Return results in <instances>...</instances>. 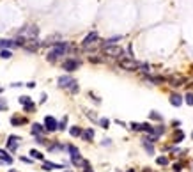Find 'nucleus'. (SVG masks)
<instances>
[{"instance_id": "nucleus-15", "label": "nucleus", "mask_w": 193, "mask_h": 172, "mask_svg": "<svg viewBox=\"0 0 193 172\" xmlns=\"http://www.w3.org/2000/svg\"><path fill=\"white\" fill-rule=\"evenodd\" d=\"M43 131H44V126L37 124V122H34V124H32V133H34V135H41Z\"/></svg>"}, {"instance_id": "nucleus-36", "label": "nucleus", "mask_w": 193, "mask_h": 172, "mask_svg": "<svg viewBox=\"0 0 193 172\" xmlns=\"http://www.w3.org/2000/svg\"><path fill=\"white\" fill-rule=\"evenodd\" d=\"M89 60H90V62H101L99 57H89Z\"/></svg>"}, {"instance_id": "nucleus-34", "label": "nucleus", "mask_w": 193, "mask_h": 172, "mask_svg": "<svg viewBox=\"0 0 193 172\" xmlns=\"http://www.w3.org/2000/svg\"><path fill=\"white\" fill-rule=\"evenodd\" d=\"M129 126H131V129H135V131H140V124L138 122H131Z\"/></svg>"}, {"instance_id": "nucleus-5", "label": "nucleus", "mask_w": 193, "mask_h": 172, "mask_svg": "<svg viewBox=\"0 0 193 172\" xmlns=\"http://www.w3.org/2000/svg\"><path fill=\"white\" fill-rule=\"evenodd\" d=\"M98 39H99V34L94 30V32H89L85 37H83V41H82V44L85 46V48H89V46H92V44L98 43Z\"/></svg>"}, {"instance_id": "nucleus-1", "label": "nucleus", "mask_w": 193, "mask_h": 172, "mask_svg": "<svg viewBox=\"0 0 193 172\" xmlns=\"http://www.w3.org/2000/svg\"><path fill=\"white\" fill-rule=\"evenodd\" d=\"M67 50H69V44L64 43V41H57V43H53V48L48 51L46 59H48L50 62H55V60H58L62 55H66Z\"/></svg>"}, {"instance_id": "nucleus-41", "label": "nucleus", "mask_w": 193, "mask_h": 172, "mask_svg": "<svg viewBox=\"0 0 193 172\" xmlns=\"http://www.w3.org/2000/svg\"><path fill=\"white\" fill-rule=\"evenodd\" d=\"M9 172H16V170H9Z\"/></svg>"}, {"instance_id": "nucleus-32", "label": "nucleus", "mask_w": 193, "mask_h": 172, "mask_svg": "<svg viewBox=\"0 0 193 172\" xmlns=\"http://www.w3.org/2000/svg\"><path fill=\"white\" fill-rule=\"evenodd\" d=\"M0 110H7V101L0 98Z\"/></svg>"}, {"instance_id": "nucleus-11", "label": "nucleus", "mask_w": 193, "mask_h": 172, "mask_svg": "<svg viewBox=\"0 0 193 172\" xmlns=\"http://www.w3.org/2000/svg\"><path fill=\"white\" fill-rule=\"evenodd\" d=\"M43 169L44 170H55V169H64V165H57L53 162H44L43 160Z\"/></svg>"}, {"instance_id": "nucleus-22", "label": "nucleus", "mask_w": 193, "mask_h": 172, "mask_svg": "<svg viewBox=\"0 0 193 172\" xmlns=\"http://www.w3.org/2000/svg\"><path fill=\"white\" fill-rule=\"evenodd\" d=\"M69 133H71L73 137H80V135H82V129H80L78 126H73V128L69 129Z\"/></svg>"}, {"instance_id": "nucleus-9", "label": "nucleus", "mask_w": 193, "mask_h": 172, "mask_svg": "<svg viewBox=\"0 0 193 172\" xmlns=\"http://www.w3.org/2000/svg\"><path fill=\"white\" fill-rule=\"evenodd\" d=\"M57 128H58V122L55 121V117H51V115L44 117V129L46 131H55Z\"/></svg>"}, {"instance_id": "nucleus-14", "label": "nucleus", "mask_w": 193, "mask_h": 172, "mask_svg": "<svg viewBox=\"0 0 193 172\" xmlns=\"http://www.w3.org/2000/svg\"><path fill=\"white\" fill-rule=\"evenodd\" d=\"M145 80H147V82H151V84H163V82H165L163 76H151V75H147V76H145Z\"/></svg>"}, {"instance_id": "nucleus-29", "label": "nucleus", "mask_w": 193, "mask_h": 172, "mask_svg": "<svg viewBox=\"0 0 193 172\" xmlns=\"http://www.w3.org/2000/svg\"><path fill=\"white\" fill-rule=\"evenodd\" d=\"M23 107H25V112H32V110H34V108H36V105H34V103H32V101H30L29 105H23Z\"/></svg>"}, {"instance_id": "nucleus-24", "label": "nucleus", "mask_w": 193, "mask_h": 172, "mask_svg": "<svg viewBox=\"0 0 193 172\" xmlns=\"http://www.w3.org/2000/svg\"><path fill=\"white\" fill-rule=\"evenodd\" d=\"M143 147H145V149H147V153H149V154H154V147H152V145H151L149 142H147V140H143Z\"/></svg>"}, {"instance_id": "nucleus-20", "label": "nucleus", "mask_w": 193, "mask_h": 172, "mask_svg": "<svg viewBox=\"0 0 193 172\" xmlns=\"http://www.w3.org/2000/svg\"><path fill=\"white\" fill-rule=\"evenodd\" d=\"M30 156L34 158V160H44V156L39 153V151H36V149H30Z\"/></svg>"}, {"instance_id": "nucleus-17", "label": "nucleus", "mask_w": 193, "mask_h": 172, "mask_svg": "<svg viewBox=\"0 0 193 172\" xmlns=\"http://www.w3.org/2000/svg\"><path fill=\"white\" fill-rule=\"evenodd\" d=\"M0 162H6V163H13V156H9L7 153H6V151H2V153H0Z\"/></svg>"}, {"instance_id": "nucleus-2", "label": "nucleus", "mask_w": 193, "mask_h": 172, "mask_svg": "<svg viewBox=\"0 0 193 172\" xmlns=\"http://www.w3.org/2000/svg\"><path fill=\"white\" fill-rule=\"evenodd\" d=\"M103 53L108 55V57H114V59H122L124 57V50L117 44H108V46H103Z\"/></svg>"}, {"instance_id": "nucleus-27", "label": "nucleus", "mask_w": 193, "mask_h": 172, "mask_svg": "<svg viewBox=\"0 0 193 172\" xmlns=\"http://www.w3.org/2000/svg\"><path fill=\"white\" fill-rule=\"evenodd\" d=\"M30 101L32 100H30L29 96H22V98H20V103H22V105H29Z\"/></svg>"}, {"instance_id": "nucleus-26", "label": "nucleus", "mask_w": 193, "mask_h": 172, "mask_svg": "<svg viewBox=\"0 0 193 172\" xmlns=\"http://www.w3.org/2000/svg\"><path fill=\"white\" fill-rule=\"evenodd\" d=\"M25 43H27V39H25V37H16V39H14V44H16V46H23Z\"/></svg>"}, {"instance_id": "nucleus-42", "label": "nucleus", "mask_w": 193, "mask_h": 172, "mask_svg": "<svg viewBox=\"0 0 193 172\" xmlns=\"http://www.w3.org/2000/svg\"><path fill=\"white\" fill-rule=\"evenodd\" d=\"M67 172H71V170H67Z\"/></svg>"}, {"instance_id": "nucleus-7", "label": "nucleus", "mask_w": 193, "mask_h": 172, "mask_svg": "<svg viewBox=\"0 0 193 172\" xmlns=\"http://www.w3.org/2000/svg\"><path fill=\"white\" fill-rule=\"evenodd\" d=\"M76 80L73 78V76H69V75H64V76H58V80H57V84H58V87H62V89H69V87L74 84Z\"/></svg>"}, {"instance_id": "nucleus-18", "label": "nucleus", "mask_w": 193, "mask_h": 172, "mask_svg": "<svg viewBox=\"0 0 193 172\" xmlns=\"http://www.w3.org/2000/svg\"><path fill=\"white\" fill-rule=\"evenodd\" d=\"M11 57H13V51L9 48H2L0 50V59H11Z\"/></svg>"}, {"instance_id": "nucleus-40", "label": "nucleus", "mask_w": 193, "mask_h": 172, "mask_svg": "<svg viewBox=\"0 0 193 172\" xmlns=\"http://www.w3.org/2000/svg\"><path fill=\"white\" fill-rule=\"evenodd\" d=\"M128 172H135V170H133V169H129V170H128Z\"/></svg>"}, {"instance_id": "nucleus-6", "label": "nucleus", "mask_w": 193, "mask_h": 172, "mask_svg": "<svg viewBox=\"0 0 193 172\" xmlns=\"http://www.w3.org/2000/svg\"><path fill=\"white\" fill-rule=\"evenodd\" d=\"M80 68V62L78 60H74V59H67V60H64L62 62V69L67 73H71V71H76Z\"/></svg>"}, {"instance_id": "nucleus-39", "label": "nucleus", "mask_w": 193, "mask_h": 172, "mask_svg": "<svg viewBox=\"0 0 193 172\" xmlns=\"http://www.w3.org/2000/svg\"><path fill=\"white\" fill-rule=\"evenodd\" d=\"M27 87H29V89H34V87H36V82H29V84H27Z\"/></svg>"}, {"instance_id": "nucleus-23", "label": "nucleus", "mask_w": 193, "mask_h": 172, "mask_svg": "<svg viewBox=\"0 0 193 172\" xmlns=\"http://www.w3.org/2000/svg\"><path fill=\"white\" fill-rule=\"evenodd\" d=\"M29 34H30V37H37V34H39V29L37 27H29Z\"/></svg>"}, {"instance_id": "nucleus-12", "label": "nucleus", "mask_w": 193, "mask_h": 172, "mask_svg": "<svg viewBox=\"0 0 193 172\" xmlns=\"http://www.w3.org/2000/svg\"><path fill=\"white\" fill-rule=\"evenodd\" d=\"M170 105H174V107H181V105H183V96L172 94L170 96Z\"/></svg>"}, {"instance_id": "nucleus-4", "label": "nucleus", "mask_w": 193, "mask_h": 172, "mask_svg": "<svg viewBox=\"0 0 193 172\" xmlns=\"http://www.w3.org/2000/svg\"><path fill=\"white\" fill-rule=\"evenodd\" d=\"M67 151L71 153V162H73L74 165H85V163H87V162H83V160H82V156H80V151L76 149L74 145H67Z\"/></svg>"}, {"instance_id": "nucleus-38", "label": "nucleus", "mask_w": 193, "mask_h": 172, "mask_svg": "<svg viewBox=\"0 0 193 172\" xmlns=\"http://www.w3.org/2000/svg\"><path fill=\"white\" fill-rule=\"evenodd\" d=\"M22 162H25V163H32V158H25V156H23Z\"/></svg>"}, {"instance_id": "nucleus-30", "label": "nucleus", "mask_w": 193, "mask_h": 172, "mask_svg": "<svg viewBox=\"0 0 193 172\" xmlns=\"http://www.w3.org/2000/svg\"><path fill=\"white\" fill-rule=\"evenodd\" d=\"M156 162H158V165H167V163H168V160H167L165 156H159Z\"/></svg>"}, {"instance_id": "nucleus-37", "label": "nucleus", "mask_w": 193, "mask_h": 172, "mask_svg": "<svg viewBox=\"0 0 193 172\" xmlns=\"http://www.w3.org/2000/svg\"><path fill=\"white\" fill-rule=\"evenodd\" d=\"M151 119H161V117H159V114H156V112H152V114H151Z\"/></svg>"}, {"instance_id": "nucleus-19", "label": "nucleus", "mask_w": 193, "mask_h": 172, "mask_svg": "<svg viewBox=\"0 0 193 172\" xmlns=\"http://www.w3.org/2000/svg\"><path fill=\"white\" fill-rule=\"evenodd\" d=\"M122 37L121 36H115V37H110V39H107L105 43H103V46H108V44H115L117 41H121Z\"/></svg>"}, {"instance_id": "nucleus-31", "label": "nucleus", "mask_w": 193, "mask_h": 172, "mask_svg": "<svg viewBox=\"0 0 193 172\" xmlns=\"http://www.w3.org/2000/svg\"><path fill=\"white\" fill-rule=\"evenodd\" d=\"M66 124H67V117H64L62 121L58 122V129H66Z\"/></svg>"}, {"instance_id": "nucleus-25", "label": "nucleus", "mask_w": 193, "mask_h": 172, "mask_svg": "<svg viewBox=\"0 0 193 172\" xmlns=\"http://www.w3.org/2000/svg\"><path fill=\"white\" fill-rule=\"evenodd\" d=\"M11 122H13L14 126H18V124H23V122H25V119H23V117H13V119H11Z\"/></svg>"}, {"instance_id": "nucleus-16", "label": "nucleus", "mask_w": 193, "mask_h": 172, "mask_svg": "<svg viewBox=\"0 0 193 172\" xmlns=\"http://www.w3.org/2000/svg\"><path fill=\"white\" fill-rule=\"evenodd\" d=\"M82 137H83V140L90 142V140L94 138V131L92 129H85V131H82Z\"/></svg>"}, {"instance_id": "nucleus-21", "label": "nucleus", "mask_w": 193, "mask_h": 172, "mask_svg": "<svg viewBox=\"0 0 193 172\" xmlns=\"http://www.w3.org/2000/svg\"><path fill=\"white\" fill-rule=\"evenodd\" d=\"M183 101H184L186 105H190V107H193V94L191 92H188L184 96V98H183Z\"/></svg>"}, {"instance_id": "nucleus-13", "label": "nucleus", "mask_w": 193, "mask_h": 172, "mask_svg": "<svg viewBox=\"0 0 193 172\" xmlns=\"http://www.w3.org/2000/svg\"><path fill=\"white\" fill-rule=\"evenodd\" d=\"M13 46H16L14 39H2V41H0V50H2V48H13Z\"/></svg>"}, {"instance_id": "nucleus-8", "label": "nucleus", "mask_w": 193, "mask_h": 172, "mask_svg": "<svg viewBox=\"0 0 193 172\" xmlns=\"http://www.w3.org/2000/svg\"><path fill=\"white\" fill-rule=\"evenodd\" d=\"M167 82H168L172 87H181V85L186 84V76H183V75H174L170 78H167Z\"/></svg>"}, {"instance_id": "nucleus-33", "label": "nucleus", "mask_w": 193, "mask_h": 172, "mask_svg": "<svg viewBox=\"0 0 193 172\" xmlns=\"http://www.w3.org/2000/svg\"><path fill=\"white\" fill-rule=\"evenodd\" d=\"M69 91H71V92H78V82H74V84L69 87Z\"/></svg>"}, {"instance_id": "nucleus-10", "label": "nucleus", "mask_w": 193, "mask_h": 172, "mask_svg": "<svg viewBox=\"0 0 193 172\" xmlns=\"http://www.w3.org/2000/svg\"><path fill=\"white\" fill-rule=\"evenodd\" d=\"M18 140H20V137H14V135H11L7 138V149L9 151H16L18 149Z\"/></svg>"}, {"instance_id": "nucleus-28", "label": "nucleus", "mask_w": 193, "mask_h": 172, "mask_svg": "<svg viewBox=\"0 0 193 172\" xmlns=\"http://www.w3.org/2000/svg\"><path fill=\"white\" fill-rule=\"evenodd\" d=\"M99 124H101V128H105V129H107V128H108V124H110V121L103 117V119H99Z\"/></svg>"}, {"instance_id": "nucleus-35", "label": "nucleus", "mask_w": 193, "mask_h": 172, "mask_svg": "<svg viewBox=\"0 0 193 172\" xmlns=\"http://www.w3.org/2000/svg\"><path fill=\"white\" fill-rule=\"evenodd\" d=\"M183 131H179V135H175V142H181V140H183Z\"/></svg>"}, {"instance_id": "nucleus-3", "label": "nucleus", "mask_w": 193, "mask_h": 172, "mask_svg": "<svg viewBox=\"0 0 193 172\" xmlns=\"http://www.w3.org/2000/svg\"><path fill=\"white\" fill-rule=\"evenodd\" d=\"M119 64H121V68L126 69V71H138L140 62H136L133 57H122L121 60H119Z\"/></svg>"}]
</instances>
